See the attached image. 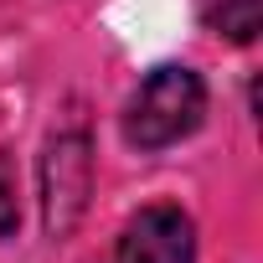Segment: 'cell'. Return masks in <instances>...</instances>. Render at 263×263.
Segmentation results:
<instances>
[{"label": "cell", "instance_id": "obj_4", "mask_svg": "<svg viewBox=\"0 0 263 263\" xmlns=\"http://www.w3.org/2000/svg\"><path fill=\"white\" fill-rule=\"evenodd\" d=\"M258 16H263V6L258 0H222L217 6V26L232 36V42H253V31H258Z\"/></svg>", "mask_w": 263, "mask_h": 263}, {"label": "cell", "instance_id": "obj_3", "mask_svg": "<svg viewBox=\"0 0 263 263\" xmlns=\"http://www.w3.org/2000/svg\"><path fill=\"white\" fill-rule=\"evenodd\" d=\"M119 263H196V227L181 206H145L119 237Z\"/></svg>", "mask_w": 263, "mask_h": 263}, {"label": "cell", "instance_id": "obj_5", "mask_svg": "<svg viewBox=\"0 0 263 263\" xmlns=\"http://www.w3.org/2000/svg\"><path fill=\"white\" fill-rule=\"evenodd\" d=\"M21 227V196H16V171L0 155V237H11Z\"/></svg>", "mask_w": 263, "mask_h": 263}, {"label": "cell", "instance_id": "obj_1", "mask_svg": "<svg viewBox=\"0 0 263 263\" xmlns=\"http://www.w3.org/2000/svg\"><path fill=\"white\" fill-rule=\"evenodd\" d=\"M206 114V83L191 67H155L124 108V140L140 150H165L186 140Z\"/></svg>", "mask_w": 263, "mask_h": 263}, {"label": "cell", "instance_id": "obj_2", "mask_svg": "<svg viewBox=\"0 0 263 263\" xmlns=\"http://www.w3.org/2000/svg\"><path fill=\"white\" fill-rule=\"evenodd\" d=\"M88 186H93L88 140L83 135H57L47 145V160H42V212H47V232L52 237H67L83 222Z\"/></svg>", "mask_w": 263, "mask_h": 263}]
</instances>
